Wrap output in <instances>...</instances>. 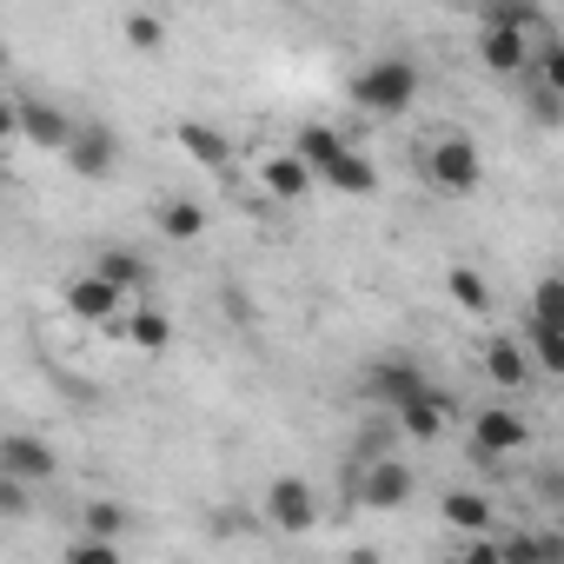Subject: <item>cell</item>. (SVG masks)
Returning a JSON list of instances; mask_svg holds the SVG:
<instances>
[{"mask_svg": "<svg viewBox=\"0 0 564 564\" xmlns=\"http://www.w3.org/2000/svg\"><path fill=\"white\" fill-rule=\"evenodd\" d=\"M346 498H352L359 511H399V505L412 498V465L392 458V452H372V458H359V465L346 471Z\"/></svg>", "mask_w": 564, "mask_h": 564, "instance_id": "obj_1", "label": "cell"}, {"mask_svg": "<svg viewBox=\"0 0 564 564\" xmlns=\"http://www.w3.org/2000/svg\"><path fill=\"white\" fill-rule=\"evenodd\" d=\"M412 100H419V67L399 61V54L352 74V107H366V113H405Z\"/></svg>", "mask_w": 564, "mask_h": 564, "instance_id": "obj_2", "label": "cell"}, {"mask_svg": "<svg viewBox=\"0 0 564 564\" xmlns=\"http://www.w3.org/2000/svg\"><path fill=\"white\" fill-rule=\"evenodd\" d=\"M425 180H432L438 193H452V199L478 193V186H485L478 140H465V133H438V140H432V153H425Z\"/></svg>", "mask_w": 564, "mask_h": 564, "instance_id": "obj_3", "label": "cell"}, {"mask_svg": "<svg viewBox=\"0 0 564 564\" xmlns=\"http://www.w3.org/2000/svg\"><path fill=\"white\" fill-rule=\"evenodd\" d=\"M465 445H471V458H478V465H498V458H511V452H524V445H531V425H524V412H518V405H478V412H471Z\"/></svg>", "mask_w": 564, "mask_h": 564, "instance_id": "obj_4", "label": "cell"}, {"mask_svg": "<svg viewBox=\"0 0 564 564\" xmlns=\"http://www.w3.org/2000/svg\"><path fill=\"white\" fill-rule=\"evenodd\" d=\"M425 386H432V379H425V366H419L412 352H386V359H372V366L359 372V392H366L372 405H386V412L405 405V399L425 392Z\"/></svg>", "mask_w": 564, "mask_h": 564, "instance_id": "obj_5", "label": "cell"}, {"mask_svg": "<svg viewBox=\"0 0 564 564\" xmlns=\"http://www.w3.org/2000/svg\"><path fill=\"white\" fill-rule=\"evenodd\" d=\"M531 47H538V41H531L524 28H511V21H485V28H478V61H485L498 80H518V74L531 67Z\"/></svg>", "mask_w": 564, "mask_h": 564, "instance_id": "obj_6", "label": "cell"}, {"mask_svg": "<svg viewBox=\"0 0 564 564\" xmlns=\"http://www.w3.org/2000/svg\"><path fill=\"white\" fill-rule=\"evenodd\" d=\"M319 518V491L306 478H272L265 485V524L272 531H313Z\"/></svg>", "mask_w": 564, "mask_h": 564, "instance_id": "obj_7", "label": "cell"}, {"mask_svg": "<svg viewBox=\"0 0 564 564\" xmlns=\"http://www.w3.org/2000/svg\"><path fill=\"white\" fill-rule=\"evenodd\" d=\"M61 153H67V166H74L80 180H107V173L120 166V140H113V127H100V120L74 127V140H67Z\"/></svg>", "mask_w": 564, "mask_h": 564, "instance_id": "obj_8", "label": "cell"}, {"mask_svg": "<svg viewBox=\"0 0 564 564\" xmlns=\"http://www.w3.org/2000/svg\"><path fill=\"white\" fill-rule=\"evenodd\" d=\"M452 412H458V399H452V392H438V386H425V392H412L405 405H392V425H399L405 438H438Z\"/></svg>", "mask_w": 564, "mask_h": 564, "instance_id": "obj_9", "label": "cell"}, {"mask_svg": "<svg viewBox=\"0 0 564 564\" xmlns=\"http://www.w3.org/2000/svg\"><path fill=\"white\" fill-rule=\"evenodd\" d=\"M0 471H14V478H28V485H47V478L61 471V458H54L47 438H34V432H8V438H0Z\"/></svg>", "mask_w": 564, "mask_h": 564, "instance_id": "obj_10", "label": "cell"}, {"mask_svg": "<svg viewBox=\"0 0 564 564\" xmlns=\"http://www.w3.org/2000/svg\"><path fill=\"white\" fill-rule=\"evenodd\" d=\"M313 180H326L333 193H352V199H372V193H379V166H372V160H366L352 140H346V147H339V153H333V160H326Z\"/></svg>", "mask_w": 564, "mask_h": 564, "instance_id": "obj_11", "label": "cell"}, {"mask_svg": "<svg viewBox=\"0 0 564 564\" xmlns=\"http://www.w3.org/2000/svg\"><path fill=\"white\" fill-rule=\"evenodd\" d=\"M120 286L113 279H100V272H80V279H67V313L74 319H87V326H100V319H113L120 313Z\"/></svg>", "mask_w": 564, "mask_h": 564, "instance_id": "obj_12", "label": "cell"}, {"mask_svg": "<svg viewBox=\"0 0 564 564\" xmlns=\"http://www.w3.org/2000/svg\"><path fill=\"white\" fill-rule=\"evenodd\" d=\"M94 272H100V279H113L127 300L153 286V259H147V252H133V246H100V265H94Z\"/></svg>", "mask_w": 564, "mask_h": 564, "instance_id": "obj_13", "label": "cell"}, {"mask_svg": "<svg viewBox=\"0 0 564 564\" xmlns=\"http://www.w3.org/2000/svg\"><path fill=\"white\" fill-rule=\"evenodd\" d=\"M485 372H491L498 392H524V386H531V352H524L511 333H498V339L485 346Z\"/></svg>", "mask_w": 564, "mask_h": 564, "instance_id": "obj_14", "label": "cell"}, {"mask_svg": "<svg viewBox=\"0 0 564 564\" xmlns=\"http://www.w3.org/2000/svg\"><path fill=\"white\" fill-rule=\"evenodd\" d=\"M259 186H265L272 199H306L319 180H313V166H306L300 153H272V160L259 166Z\"/></svg>", "mask_w": 564, "mask_h": 564, "instance_id": "obj_15", "label": "cell"}, {"mask_svg": "<svg viewBox=\"0 0 564 564\" xmlns=\"http://www.w3.org/2000/svg\"><path fill=\"white\" fill-rule=\"evenodd\" d=\"M21 113V133L34 140V147H47V153H61L67 140H74V120L54 107V100H28V107H14Z\"/></svg>", "mask_w": 564, "mask_h": 564, "instance_id": "obj_16", "label": "cell"}, {"mask_svg": "<svg viewBox=\"0 0 564 564\" xmlns=\"http://www.w3.org/2000/svg\"><path fill=\"white\" fill-rule=\"evenodd\" d=\"M173 140H180V153H186V160H199V166H213V173H226V166H232V140H226L219 127H206V120H180V133H173Z\"/></svg>", "mask_w": 564, "mask_h": 564, "instance_id": "obj_17", "label": "cell"}, {"mask_svg": "<svg viewBox=\"0 0 564 564\" xmlns=\"http://www.w3.org/2000/svg\"><path fill=\"white\" fill-rule=\"evenodd\" d=\"M438 518H445L452 531H485L498 511H491V498H485V491H445V498H438Z\"/></svg>", "mask_w": 564, "mask_h": 564, "instance_id": "obj_18", "label": "cell"}, {"mask_svg": "<svg viewBox=\"0 0 564 564\" xmlns=\"http://www.w3.org/2000/svg\"><path fill=\"white\" fill-rule=\"evenodd\" d=\"M478 8H485V21H511V28H524L531 41H551V21H544L538 0H478Z\"/></svg>", "mask_w": 564, "mask_h": 564, "instance_id": "obj_19", "label": "cell"}, {"mask_svg": "<svg viewBox=\"0 0 564 564\" xmlns=\"http://www.w3.org/2000/svg\"><path fill=\"white\" fill-rule=\"evenodd\" d=\"M339 147H346V133H339V127H326V120H306V127L293 133V153H300V160H306L313 173H319V166H326V160H333Z\"/></svg>", "mask_w": 564, "mask_h": 564, "instance_id": "obj_20", "label": "cell"}, {"mask_svg": "<svg viewBox=\"0 0 564 564\" xmlns=\"http://www.w3.org/2000/svg\"><path fill=\"white\" fill-rule=\"evenodd\" d=\"M160 232H166V239H180V246H186V239H199V232H206V206H199V199H186V193H180V199H166V206H160Z\"/></svg>", "mask_w": 564, "mask_h": 564, "instance_id": "obj_21", "label": "cell"}, {"mask_svg": "<svg viewBox=\"0 0 564 564\" xmlns=\"http://www.w3.org/2000/svg\"><path fill=\"white\" fill-rule=\"evenodd\" d=\"M127 339H133L140 352H166V346H173V319L153 313V306H140V313L127 319Z\"/></svg>", "mask_w": 564, "mask_h": 564, "instance_id": "obj_22", "label": "cell"}, {"mask_svg": "<svg viewBox=\"0 0 564 564\" xmlns=\"http://www.w3.org/2000/svg\"><path fill=\"white\" fill-rule=\"evenodd\" d=\"M531 372H564V339H557V319H531Z\"/></svg>", "mask_w": 564, "mask_h": 564, "instance_id": "obj_23", "label": "cell"}, {"mask_svg": "<svg viewBox=\"0 0 564 564\" xmlns=\"http://www.w3.org/2000/svg\"><path fill=\"white\" fill-rule=\"evenodd\" d=\"M445 286H452V300H458L465 313H485V306H491L485 272H471V265H452V279H445Z\"/></svg>", "mask_w": 564, "mask_h": 564, "instance_id": "obj_24", "label": "cell"}, {"mask_svg": "<svg viewBox=\"0 0 564 564\" xmlns=\"http://www.w3.org/2000/svg\"><path fill=\"white\" fill-rule=\"evenodd\" d=\"M127 47L133 54H160L166 47V21L160 14H127Z\"/></svg>", "mask_w": 564, "mask_h": 564, "instance_id": "obj_25", "label": "cell"}, {"mask_svg": "<svg viewBox=\"0 0 564 564\" xmlns=\"http://www.w3.org/2000/svg\"><path fill=\"white\" fill-rule=\"evenodd\" d=\"M80 518H87V531H94V538H120V531H127V505H113V498H94Z\"/></svg>", "mask_w": 564, "mask_h": 564, "instance_id": "obj_26", "label": "cell"}, {"mask_svg": "<svg viewBox=\"0 0 564 564\" xmlns=\"http://www.w3.org/2000/svg\"><path fill=\"white\" fill-rule=\"evenodd\" d=\"M34 511V485L14 478V471H0V518H28Z\"/></svg>", "mask_w": 564, "mask_h": 564, "instance_id": "obj_27", "label": "cell"}, {"mask_svg": "<svg viewBox=\"0 0 564 564\" xmlns=\"http://www.w3.org/2000/svg\"><path fill=\"white\" fill-rule=\"evenodd\" d=\"M67 557H74V564H113V538H94V531H80V538L67 544Z\"/></svg>", "mask_w": 564, "mask_h": 564, "instance_id": "obj_28", "label": "cell"}, {"mask_svg": "<svg viewBox=\"0 0 564 564\" xmlns=\"http://www.w3.org/2000/svg\"><path fill=\"white\" fill-rule=\"evenodd\" d=\"M557 306H564V286H557V279H538V293H531V319H557Z\"/></svg>", "mask_w": 564, "mask_h": 564, "instance_id": "obj_29", "label": "cell"}, {"mask_svg": "<svg viewBox=\"0 0 564 564\" xmlns=\"http://www.w3.org/2000/svg\"><path fill=\"white\" fill-rule=\"evenodd\" d=\"M14 133H21V113H14V107H8V100H0V147H8V140H14Z\"/></svg>", "mask_w": 564, "mask_h": 564, "instance_id": "obj_30", "label": "cell"}]
</instances>
